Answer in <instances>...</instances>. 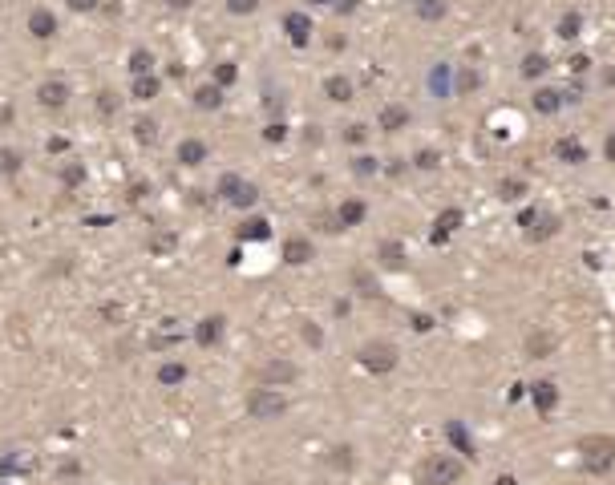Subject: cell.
Listing matches in <instances>:
<instances>
[{
	"label": "cell",
	"mask_w": 615,
	"mask_h": 485,
	"mask_svg": "<svg viewBox=\"0 0 615 485\" xmlns=\"http://www.w3.org/2000/svg\"><path fill=\"white\" fill-rule=\"evenodd\" d=\"M579 461L587 473H607L615 465V437H603V433L583 437L579 441Z\"/></svg>",
	"instance_id": "cell-1"
},
{
	"label": "cell",
	"mask_w": 615,
	"mask_h": 485,
	"mask_svg": "<svg viewBox=\"0 0 615 485\" xmlns=\"http://www.w3.org/2000/svg\"><path fill=\"white\" fill-rule=\"evenodd\" d=\"M466 473V465L457 461L453 453H433L421 465V485H457Z\"/></svg>",
	"instance_id": "cell-2"
},
{
	"label": "cell",
	"mask_w": 615,
	"mask_h": 485,
	"mask_svg": "<svg viewBox=\"0 0 615 485\" xmlns=\"http://www.w3.org/2000/svg\"><path fill=\"white\" fill-rule=\"evenodd\" d=\"M360 364L369 372H377V376H385V372L397 368V348L385 344V340H373V344L360 348Z\"/></svg>",
	"instance_id": "cell-3"
},
{
	"label": "cell",
	"mask_w": 615,
	"mask_h": 485,
	"mask_svg": "<svg viewBox=\"0 0 615 485\" xmlns=\"http://www.w3.org/2000/svg\"><path fill=\"white\" fill-rule=\"evenodd\" d=\"M247 409H251V416H260V420H267V416H280L287 409V400L280 393H267V389H260V393H251V400H247Z\"/></svg>",
	"instance_id": "cell-4"
},
{
	"label": "cell",
	"mask_w": 615,
	"mask_h": 485,
	"mask_svg": "<svg viewBox=\"0 0 615 485\" xmlns=\"http://www.w3.org/2000/svg\"><path fill=\"white\" fill-rule=\"evenodd\" d=\"M519 223L526 227L530 239H550V235L559 231V219H555V214H539V210H522Z\"/></svg>",
	"instance_id": "cell-5"
},
{
	"label": "cell",
	"mask_w": 615,
	"mask_h": 485,
	"mask_svg": "<svg viewBox=\"0 0 615 485\" xmlns=\"http://www.w3.org/2000/svg\"><path fill=\"white\" fill-rule=\"evenodd\" d=\"M530 400H534V409H539V413H555V405H559V389H555L550 380H539V384H530Z\"/></svg>",
	"instance_id": "cell-6"
},
{
	"label": "cell",
	"mask_w": 615,
	"mask_h": 485,
	"mask_svg": "<svg viewBox=\"0 0 615 485\" xmlns=\"http://www.w3.org/2000/svg\"><path fill=\"white\" fill-rule=\"evenodd\" d=\"M377 126L385 130V134H397V130L409 126V110H405V105H385L380 117H377Z\"/></svg>",
	"instance_id": "cell-7"
},
{
	"label": "cell",
	"mask_w": 615,
	"mask_h": 485,
	"mask_svg": "<svg viewBox=\"0 0 615 485\" xmlns=\"http://www.w3.org/2000/svg\"><path fill=\"white\" fill-rule=\"evenodd\" d=\"M555 158L579 166V162H587V150H583V142H579V138H559V142H555Z\"/></svg>",
	"instance_id": "cell-8"
},
{
	"label": "cell",
	"mask_w": 615,
	"mask_h": 485,
	"mask_svg": "<svg viewBox=\"0 0 615 485\" xmlns=\"http://www.w3.org/2000/svg\"><path fill=\"white\" fill-rule=\"evenodd\" d=\"M563 101H567V93H559V90H534V97H530V105L539 114H559Z\"/></svg>",
	"instance_id": "cell-9"
},
{
	"label": "cell",
	"mask_w": 615,
	"mask_h": 485,
	"mask_svg": "<svg viewBox=\"0 0 615 485\" xmlns=\"http://www.w3.org/2000/svg\"><path fill=\"white\" fill-rule=\"evenodd\" d=\"M364 214H369V207H364L360 198H348V203H340V210H336V223H340V227H360Z\"/></svg>",
	"instance_id": "cell-10"
},
{
	"label": "cell",
	"mask_w": 615,
	"mask_h": 485,
	"mask_svg": "<svg viewBox=\"0 0 615 485\" xmlns=\"http://www.w3.org/2000/svg\"><path fill=\"white\" fill-rule=\"evenodd\" d=\"M446 437L453 441V449H457L462 457H473V441H470V433H466L462 420H450V425H446Z\"/></svg>",
	"instance_id": "cell-11"
},
{
	"label": "cell",
	"mask_w": 615,
	"mask_h": 485,
	"mask_svg": "<svg viewBox=\"0 0 615 485\" xmlns=\"http://www.w3.org/2000/svg\"><path fill=\"white\" fill-rule=\"evenodd\" d=\"M284 24H287V37H292L296 45H308V37H312V21H308L304 12H292Z\"/></svg>",
	"instance_id": "cell-12"
},
{
	"label": "cell",
	"mask_w": 615,
	"mask_h": 485,
	"mask_svg": "<svg viewBox=\"0 0 615 485\" xmlns=\"http://www.w3.org/2000/svg\"><path fill=\"white\" fill-rule=\"evenodd\" d=\"M429 93L433 97H450V65H433V73H429Z\"/></svg>",
	"instance_id": "cell-13"
},
{
	"label": "cell",
	"mask_w": 615,
	"mask_h": 485,
	"mask_svg": "<svg viewBox=\"0 0 615 485\" xmlns=\"http://www.w3.org/2000/svg\"><path fill=\"white\" fill-rule=\"evenodd\" d=\"M324 93H328V101H353V81L348 77H328Z\"/></svg>",
	"instance_id": "cell-14"
},
{
	"label": "cell",
	"mask_w": 615,
	"mask_h": 485,
	"mask_svg": "<svg viewBox=\"0 0 615 485\" xmlns=\"http://www.w3.org/2000/svg\"><path fill=\"white\" fill-rule=\"evenodd\" d=\"M457 223H462V210H446V214H437V231H433V243H446Z\"/></svg>",
	"instance_id": "cell-15"
},
{
	"label": "cell",
	"mask_w": 615,
	"mask_h": 485,
	"mask_svg": "<svg viewBox=\"0 0 615 485\" xmlns=\"http://www.w3.org/2000/svg\"><path fill=\"white\" fill-rule=\"evenodd\" d=\"M413 8H417L421 21H441L446 17V4L441 0H413Z\"/></svg>",
	"instance_id": "cell-16"
},
{
	"label": "cell",
	"mask_w": 615,
	"mask_h": 485,
	"mask_svg": "<svg viewBox=\"0 0 615 485\" xmlns=\"http://www.w3.org/2000/svg\"><path fill=\"white\" fill-rule=\"evenodd\" d=\"M284 255H287V263H308L312 259V243L308 239H292L284 247Z\"/></svg>",
	"instance_id": "cell-17"
},
{
	"label": "cell",
	"mask_w": 615,
	"mask_h": 485,
	"mask_svg": "<svg viewBox=\"0 0 615 485\" xmlns=\"http://www.w3.org/2000/svg\"><path fill=\"white\" fill-rule=\"evenodd\" d=\"M579 33H583V17H579V12H567V17L559 21V37H563V41H575Z\"/></svg>",
	"instance_id": "cell-18"
},
{
	"label": "cell",
	"mask_w": 615,
	"mask_h": 485,
	"mask_svg": "<svg viewBox=\"0 0 615 485\" xmlns=\"http://www.w3.org/2000/svg\"><path fill=\"white\" fill-rule=\"evenodd\" d=\"M546 65H550V61H546L543 53H526V61H522V77H543Z\"/></svg>",
	"instance_id": "cell-19"
},
{
	"label": "cell",
	"mask_w": 615,
	"mask_h": 485,
	"mask_svg": "<svg viewBox=\"0 0 615 485\" xmlns=\"http://www.w3.org/2000/svg\"><path fill=\"white\" fill-rule=\"evenodd\" d=\"M263 376H267V380H280V384H284V380H296V364H280V360H276V364L263 368Z\"/></svg>",
	"instance_id": "cell-20"
},
{
	"label": "cell",
	"mask_w": 615,
	"mask_h": 485,
	"mask_svg": "<svg viewBox=\"0 0 615 485\" xmlns=\"http://www.w3.org/2000/svg\"><path fill=\"white\" fill-rule=\"evenodd\" d=\"M380 259H385V267H401L405 263L401 243H380Z\"/></svg>",
	"instance_id": "cell-21"
},
{
	"label": "cell",
	"mask_w": 615,
	"mask_h": 485,
	"mask_svg": "<svg viewBox=\"0 0 615 485\" xmlns=\"http://www.w3.org/2000/svg\"><path fill=\"white\" fill-rule=\"evenodd\" d=\"M522 190H526V186H522L519 178H506V182H498V198H502V203H514V198H522Z\"/></svg>",
	"instance_id": "cell-22"
},
{
	"label": "cell",
	"mask_w": 615,
	"mask_h": 485,
	"mask_svg": "<svg viewBox=\"0 0 615 485\" xmlns=\"http://www.w3.org/2000/svg\"><path fill=\"white\" fill-rule=\"evenodd\" d=\"M203 154H207V150H203V142H183V146H178V158L187 162V166L203 162Z\"/></svg>",
	"instance_id": "cell-23"
},
{
	"label": "cell",
	"mask_w": 615,
	"mask_h": 485,
	"mask_svg": "<svg viewBox=\"0 0 615 485\" xmlns=\"http://www.w3.org/2000/svg\"><path fill=\"white\" fill-rule=\"evenodd\" d=\"M377 170H380V162H377V158H369V154H360V158L353 162V174H360V178H373Z\"/></svg>",
	"instance_id": "cell-24"
},
{
	"label": "cell",
	"mask_w": 615,
	"mask_h": 485,
	"mask_svg": "<svg viewBox=\"0 0 615 485\" xmlns=\"http://www.w3.org/2000/svg\"><path fill=\"white\" fill-rule=\"evenodd\" d=\"M219 332H223V320H203L199 340H203V344H214V340H219Z\"/></svg>",
	"instance_id": "cell-25"
},
{
	"label": "cell",
	"mask_w": 615,
	"mask_h": 485,
	"mask_svg": "<svg viewBox=\"0 0 615 485\" xmlns=\"http://www.w3.org/2000/svg\"><path fill=\"white\" fill-rule=\"evenodd\" d=\"M243 235H251V239H267V223H263V219H251V223L243 227Z\"/></svg>",
	"instance_id": "cell-26"
},
{
	"label": "cell",
	"mask_w": 615,
	"mask_h": 485,
	"mask_svg": "<svg viewBox=\"0 0 615 485\" xmlns=\"http://www.w3.org/2000/svg\"><path fill=\"white\" fill-rule=\"evenodd\" d=\"M526 348H530V352H550V348H555V340H550V336H530V340H526Z\"/></svg>",
	"instance_id": "cell-27"
},
{
	"label": "cell",
	"mask_w": 615,
	"mask_h": 485,
	"mask_svg": "<svg viewBox=\"0 0 615 485\" xmlns=\"http://www.w3.org/2000/svg\"><path fill=\"white\" fill-rule=\"evenodd\" d=\"M199 105H203V110L219 105V90H211V85H207V90H199Z\"/></svg>",
	"instance_id": "cell-28"
},
{
	"label": "cell",
	"mask_w": 615,
	"mask_h": 485,
	"mask_svg": "<svg viewBox=\"0 0 615 485\" xmlns=\"http://www.w3.org/2000/svg\"><path fill=\"white\" fill-rule=\"evenodd\" d=\"M183 376H187V368H183V364H166V368H162V380H166V384H174V380H183Z\"/></svg>",
	"instance_id": "cell-29"
},
{
	"label": "cell",
	"mask_w": 615,
	"mask_h": 485,
	"mask_svg": "<svg viewBox=\"0 0 615 485\" xmlns=\"http://www.w3.org/2000/svg\"><path fill=\"white\" fill-rule=\"evenodd\" d=\"M437 150H421V154H417V166H421V170H433V166H437Z\"/></svg>",
	"instance_id": "cell-30"
},
{
	"label": "cell",
	"mask_w": 615,
	"mask_h": 485,
	"mask_svg": "<svg viewBox=\"0 0 615 485\" xmlns=\"http://www.w3.org/2000/svg\"><path fill=\"white\" fill-rule=\"evenodd\" d=\"M227 4H231V12H251L260 0H227Z\"/></svg>",
	"instance_id": "cell-31"
},
{
	"label": "cell",
	"mask_w": 615,
	"mask_h": 485,
	"mask_svg": "<svg viewBox=\"0 0 615 485\" xmlns=\"http://www.w3.org/2000/svg\"><path fill=\"white\" fill-rule=\"evenodd\" d=\"M587 65H591V61H587L583 53H575V57H571V73H587Z\"/></svg>",
	"instance_id": "cell-32"
},
{
	"label": "cell",
	"mask_w": 615,
	"mask_h": 485,
	"mask_svg": "<svg viewBox=\"0 0 615 485\" xmlns=\"http://www.w3.org/2000/svg\"><path fill=\"white\" fill-rule=\"evenodd\" d=\"M473 85H478V73H462V81H457V93L473 90Z\"/></svg>",
	"instance_id": "cell-33"
},
{
	"label": "cell",
	"mask_w": 615,
	"mask_h": 485,
	"mask_svg": "<svg viewBox=\"0 0 615 485\" xmlns=\"http://www.w3.org/2000/svg\"><path fill=\"white\" fill-rule=\"evenodd\" d=\"M344 138H348V142H364V138H369V130H364V126H348V134H344Z\"/></svg>",
	"instance_id": "cell-34"
},
{
	"label": "cell",
	"mask_w": 615,
	"mask_h": 485,
	"mask_svg": "<svg viewBox=\"0 0 615 485\" xmlns=\"http://www.w3.org/2000/svg\"><path fill=\"white\" fill-rule=\"evenodd\" d=\"M413 327H417V332H429V327H433V320H429V316H413Z\"/></svg>",
	"instance_id": "cell-35"
},
{
	"label": "cell",
	"mask_w": 615,
	"mask_h": 485,
	"mask_svg": "<svg viewBox=\"0 0 615 485\" xmlns=\"http://www.w3.org/2000/svg\"><path fill=\"white\" fill-rule=\"evenodd\" d=\"M134 69H138V73L150 69V57H146V53H138V57H134Z\"/></svg>",
	"instance_id": "cell-36"
},
{
	"label": "cell",
	"mask_w": 615,
	"mask_h": 485,
	"mask_svg": "<svg viewBox=\"0 0 615 485\" xmlns=\"http://www.w3.org/2000/svg\"><path fill=\"white\" fill-rule=\"evenodd\" d=\"M304 340H308V344H320L324 336H320V327H308V332H304Z\"/></svg>",
	"instance_id": "cell-37"
},
{
	"label": "cell",
	"mask_w": 615,
	"mask_h": 485,
	"mask_svg": "<svg viewBox=\"0 0 615 485\" xmlns=\"http://www.w3.org/2000/svg\"><path fill=\"white\" fill-rule=\"evenodd\" d=\"M154 93V81H138V97H150Z\"/></svg>",
	"instance_id": "cell-38"
},
{
	"label": "cell",
	"mask_w": 615,
	"mask_h": 485,
	"mask_svg": "<svg viewBox=\"0 0 615 485\" xmlns=\"http://www.w3.org/2000/svg\"><path fill=\"white\" fill-rule=\"evenodd\" d=\"M356 8V0H336V12H353Z\"/></svg>",
	"instance_id": "cell-39"
},
{
	"label": "cell",
	"mask_w": 615,
	"mask_h": 485,
	"mask_svg": "<svg viewBox=\"0 0 615 485\" xmlns=\"http://www.w3.org/2000/svg\"><path fill=\"white\" fill-rule=\"evenodd\" d=\"M603 81H607V85H615V69H607V73H603Z\"/></svg>",
	"instance_id": "cell-40"
},
{
	"label": "cell",
	"mask_w": 615,
	"mask_h": 485,
	"mask_svg": "<svg viewBox=\"0 0 615 485\" xmlns=\"http://www.w3.org/2000/svg\"><path fill=\"white\" fill-rule=\"evenodd\" d=\"M494 485H519V482H514V477H498Z\"/></svg>",
	"instance_id": "cell-41"
},
{
	"label": "cell",
	"mask_w": 615,
	"mask_h": 485,
	"mask_svg": "<svg viewBox=\"0 0 615 485\" xmlns=\"http://www.w3.org/2000/svg\"><path fill=\"white\" fill-rule=\"evenodd\" d=\"M607 154H612V158H615V138H612V142H607Z\"/></svg>",
	"instance_id": "cell-42"
},
{
	"label": "cell",
	"mask_w": 615,
	"mask_h": 485,
	"mask_svg": "<svg viewBox=\"0 0 615 485\" xmlns=\"http://www.w3.org/2000/svg\"><path fill=\"white\" fill-rule=\"evenodd\" d=\"M170 4H183V8H187V4H190V0H170Z\"/></svg>",
	"instance_id": "cell-43"
},
{
	"label": "cell",
	"mask_w": 615,
	"mask_h": 485,
	"mask_svg": "<svg viewBox=\"0 0 615 485\" xmlns=\"http://www.w3.org/2000/svg\"><path fill=\"white\" fill-rule=\"evenodd\" d=\"M312 4H332V0H312Z\"/></svg>",
	"instance_id": "cell-44"
}]
</instances>
